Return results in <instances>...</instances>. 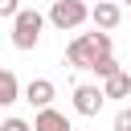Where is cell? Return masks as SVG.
Here are the masks:
<instances>
[{
    "label": "cell",
    "instance_id": "1",
    "mask_svg": "<svg viewBox=\"0 0 131 131\" xmlns=\"http://www.w3.org/2000/svg\"><path fill=\"white\" fill-rule=\"evenodd\" d=\"M102 53H111V33H78L70 45H66V61L74 66V70H90Z\"/></svg>",
    "mask_w": 131,
    "mask_h": 131
},
{
    "label": "cell",
    "instance_id": "2",
    "mask_svg": "<svg viewBox=\"0 0 131 131\" xmlns=\"http://www.w3.org/2000/svg\"><path fill=\"white\" fill-rule=\"evenodd\" d=\"M41 29H45V16L37 12V8H20L16 16H12V45L16 49H37V41H41Z\"/></svg>",
    "mask_w": 131,
    "mask_h": 131
},
{
    "label": "cell",
    "instance_id": "3",
    "mask_svg": "<svg viewBox=\"0 0 131 131\" xmlns=\"http://www.w3.org/2000/svg\"><path fill=\"white\" fill-rule=\"evenodd\" d=\"M45 20H49L53 29H61V33H74L78 25L90 20V8H86L82 0H53V8H49Z\"/></svg>",
    "mask_w": 131,
    "mask_h": 131
},
{
    "label": "cell",
    "instance_id": "4",
    "mask_svg": "<svg viewBox=\"0 0 131 131\" xmlns=\"http://www.w3.org/2000/svg\"><path fill=\"white\" fill-rule=\"evenodd\" d=\"M102 102H106V94H102V86H90V82H82V86H74V111H78L82 119H94V115L102 111Z\"/></svg>",
    "mask_w": 131,
    "mask_h": 131
},
{
    "label": "cell",
    "instance_id": "5",
    "mask_svg": "<svg viewBox=\"0 0 131 131\" xmlns=\"http://www.w3.org/2000/svg\"><path fill=\"white\" fill-rule=\"evenodd\" d=\"M20 94H25V102H29V106L45 111V106H53V98H57V86H53L49 78H33V82H29Z\"/></svg>",
    "mask_w": 131,
    "mask_h": 131
},
{
    "label": "cell",
    "instance_id": "6",
    "mask_svg": "<svg viewBox=\"0 0 131 131\" xmlns=\"http://www.w3.org/2000/svg\"><path fill=\"white\" fill-rule=\"evenodd\" d=\"M90 20H94V29H98V33H111V29L123 20V8H119L115 0H98V4L90 8Z\"/></svg>",
    "mask_w": 131,
    "mask_h": 131
},
{
    "label": "cell",
    "instance_id": "7",
    "mask_svg": "<svg viewBox=\"0 0 131 131\" xmlns=\"http://www.w3.org/2000/svg\"><path fill=\"white\" fill-rule=\"evenodd\" d=\"M33 131H74V123H70L61 111L45 106V111H37V119H33Z\"/></svg>",
    "mask_w": 131,
    "mask_h": 131
},
{
    "label": "cell",
    "instance_id": "8",
    "mask_svg": "<svg viewBox=\"0 0 131 131\" xmlns=\"http://www.w3.org/2000/svg\"><path fill=\"white\" fill-rule=\"evenodd\" d=\"M12 102H20V82L12 70H0V106H12Z\"/></svg>",
    "mask_w": 131,
    "mask_h": 131
},
{
    "label": "cell",
    "instance_id": "9",
    "mask_svg": "<svg viewBox=\"0 0 131 131\" xmlns=\"http://www.w3.org/2000/svg\"><path fill=\"white\" fill-rule=\"evenodd\" d=\"M102 94H106V98H127V94H131V74L119 70L115 78H106V82H102Z\"/></svg>",
    "mask_w": 131,
    "mask_h": 131
},
{
    "label": "cell",
    "instance_id": "10",
    "mask_svg": "<svg viewBox=\"0 0 131 131\" xmlns=\"http://www.w3.org/2000/svg\"><path fill=\"white\" fill-rule=\"evenodd\" d=\"M90 74H98L102 82H106V78H115V74H119V61H115V53H102V57L90 66Z\"/></svg>",
    "mask_w": 131,
    "mask_h": 131
},
{
    "label": "cell",
    "instance_id": "11",
    "mask_svg": "<svg viewBox=\"0 0 131 131\" xmlns=\"http://www.w3.org/2000/svg\"><path fill=\"white\" fill-rule=\"evenodd\" d=\"M0 131H33V123H25V119H16V115H12V119H4V123H0Z\"/></svg>",
    "mask_w": 131,
    "mask_h": 131
},
{
    "label": "cell",
    "instance_id": "12",
    "mask_svg": "<svg viewBox=\"0 0 131 131\" xmlns=\"http://www.w3.org/2000/svg\"><path fill=\"white\" fill-rule=\"evenodd\" d=\"M20 12V0H0V20H12Z\"/></svg>",
    "mask_w": 131,
    "mask_h": 131
},
{
    "label": "cell",
    "instance_id": "13",
    "mask_svg": "<svg viewBox=\"0 0 131 131\" xmlns=\"http://www.w3.org/2000/svg\"><path fill=\"white\" fill-rule=\"evenodd\" d=\"M115 131H131V106H123L115 115Z\"/></svg>",
    "mask_w": 131,
    "mask_h": 131
},
{
    "label": "cell",
    "instance_id": "14",
    "mask_svg": "<svg viewBox=\"0 0 131 131\" xmlns=\"http://www.w3.org/2000/svg\"><path fill=\"white\" fill-rule=\"evenodd\" d=\"M119 4H131V0H119Z\"/></svg>",
    "mask_w": 131,
    "mask_h": 131
}]
</instances>
